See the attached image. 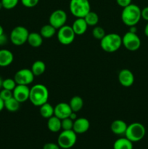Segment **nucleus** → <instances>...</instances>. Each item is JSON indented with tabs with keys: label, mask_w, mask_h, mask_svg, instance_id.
I'll return each mask as SVG.
<instances>
[{
	"label": "nucleus",
	"mask_w": 148,
	"mask_h": 149,
	"mask_svg": "<svg viewBox=\"0 0 148 149\" xmlns=\"http://www.w3.org/2000/svg\"><path fill=\"white\" fill-rule=\"evenodd\" d=\"M49 99V90L42 84H37L30 88L29 100L35 106H41L47 103Z\"/></svg>",
	"instance_id": "obj_1"
},
{
	"label": "nucleus",
	"mask_w": 148,
	"mask_h": 149,
	"mask_svg": "<svg viewBox=\"0 0 148 149\" xmlns=\"http://www.w3.org/2000/svg\"><path fill=\"white\" fill-rule=\"evenodd\" d=\"M141 18V9L136 4L131 3L129 6L123 8L121 13V20L126 26L129 27L136 26Z\"/></svg>",
	"instance_id": "obj_2"
},
{
	"label": "nucleus",
	"mask_w": 148,
	"mask_h": 149,
	"mask_svg": "<svg viewBox=\"0 0 148 149\" xmlns=\"http://www.w3.org/2000/svg\"><path fill=\"white\" fill-rule=\"evenodd\" d=\"M122 46V37L115 33L106 34L100 40V47L103 51L113 53L118 50Z\"/></svg>",
	"instance_id": "obj_3"
},
{
	"label": "nucleus",
	"mask_w": 148,
	"mask_h": 149,
	"mask_svg": "<svg viewBox=\"0 0 148 149\" xmlns=\"http://www.w3.org/2000/svg\"><path fill=\"white\" fill-rule=\"evenodd\" d=\"M145 134L146 129L145 126L139 122H133L128 125L124 135L132 143H135L143 139Z\"/></svg>",
	"instance_id": "obj_4"
},
{
	"label": "nucleus",
	"mask_w": 148,
	"mask_h": 149,
	"mask_svg": "<svg viewBox=\"0 0 148 149\" xmlns=\"http://www.w3.org/2000/svg\"><path fill=\"white\" fill-rule=\"evenodd\" d=\"M69 8L71 13L75 17H84L91 11V5L89 0H71Z\"/></svg>",
	"instance_id": "obj_5"
},
{
	"label": "nucleus",
	"mask_w": 148,
	"mask_h": 149,
	"mask_svg": "<svg viewBox=\"0 0 148 149\" xmlns=\"http://www.w3.org/2000/svg\"><path fill=\"white\" fill-rule=\"evenodd\" d=\"M77 141V134L73 130H62L57 138V144L60 148L68 149L74 146Z\"/></svg>",
	"instance_id": "obj_6"
},
{
	"label": "nucleus",
	"mask_w": 148,
	"mask_h": 149,
	"mask_svg": "<svg viewBox=\"0 0 148 149\" xmlns=\"http://www.w3.org/2000/svg\"><path fill=\"white\" fill-rule=\"evenodd\" d=\"M29 31L26 27L17 26L10 33V41L15 46H21L27 42Z\"/></svg>",
	"instance_id": "obj_7"
},
{
	"label": "nucleus",
	"mask_w": 148,
	"mask_h": 149,
	"mask_svg": "<svg viewBox=\"0 0 148 149\" xmlns=\"http://www.w3.org/2000/svg\"><path fill=\"white\" fill-rule=\"evenodd\" d=\"M122 45L129 51H136L141 47V39L136 33L127 31L122 37Z\"/></svg>",
	"instance_id": "obj_8"
},
{
	"label": "nucleus",
	"mask_w": 148,
	"mask_h": 149,
	"mask_svg": "<svg viewBox=\"0 0 148 149\" xmlns=\"http://www.w3.org/2000/svg\"><path fill=\"white\" fill-rule=\"evenodd\" d=\"M57 39L59 43L63 45H69L73 42L75 34L72 27L65 25L57 31Z\"/></svg>",
	"instance_id": "obj_9"
},
{
	"label": "nucleus",
	"mask_w": 148,
	"mask_h": 149,
	"mask_svg": "<svg viewBox=\"0 0 148 149\" xmlns=\"http://www.w3.org/2000/svg\"><path fill=\"white\" fill-rule=\"evenodd\" d=\"M34 77L35 76L33 75L31 70L28 68H22L15 73L13 79L17 84L28 86L33 82Z\"/></svg>",
	"instance_id": "obj_10"
},
{
	"label": "nucleus",
	"mask_w": 148,
	"mask_h": 149,
	"mask_svg": "<svg viewBox=\"0 0 148 149\" xmlns=\"http://www.w3.org/2000/svg\"><path fill=\"white\" fill-rule=\"evenodd\" d=\"M68 19L66 13L62 10H56L51 13L49 17V23L57 30L65 26Z\"/></svg>",
	"instance_id": "obj_11"
},
{
	"label": "nucleus",
	"mask_w": 148,
	"mask_h": 149,
	"mask_svg": "<svg viewBox=\"0 0 148 149\" xmlns=\"http://www.w3.org/2000/svg\"><path fill=\"white\" fill-rule=\"evenodd\" d=\"M13 97L16 99L20 103H24L29 100L30 88L27 85L17 84L15 88L13 90Z\"/></svg>",
	"instance_id": "obj_12"
},
{
	"label": "nucleus",
	"mask_w": 148,
	"mask_h": 149,
	"mask_svg": "<svg viewBox=\"0 0 148 149\" xmlns=\"http://www.w3.org/2000/svg\"><path fill=\"white\" fill-rule=\"evenodd\" d=\"M118 81L123 87H130L131 86L133 85L134 82V76L133 74L129 69H122L119 72Z\"/></svg>",
	"instance_id": "obj_13"
},
{
	"label": "nucleus",
	"mask_w": 148,
	"mask_h": 149,
	"mask_svg": "<svg viewBox=\"0 0 148 149\" xmlns=\"http://www.w3.org/2000/svg\"><path fill=\"white\" fill-rule=\"evenodd\" d=\"M55 109V116L60 119L61 120L65 118H68L72 113L69 103H59L54 107Z\"/></svg>",
	"instance_id": "obj_14"
},
{
	"label": "nucleus",
	"mask_w": 148,
	"mask_h": 149,
	"mask_svg": "<svg viewBox=\"0 0 148 149\" xmlns=\"http://www.w3.org/2000/svg\"><path fill=\"white\" fill-rule=\"evenodd\" d=\"M90 127L89 121L84 117L77 118L73 122V130L76 134H84L89 130Z\"/></svg>",
	"instance_id": "obj_15"
},
{
	"label": "nucleus",
	"mask_w": 148,
	"mask_h": 149,
	"mask_svg": "<svg viewBox=\"0 0 148 149\" xmlns=\"http://www.w3.org/2000/svg\"><path fill=\"white\" fill-rule=\"evenodd\" d=\"M88 26H89L87 25L84 17H78L74 20L71 27H72L75 34L80 36V35L84 34L86 32Z\"/></svg>",
	"instance_id": "obj_16"
},
{
	"label": "nucleus",
	"mask_w": 148,
	"mask_h": 149,
	"mask_svg": "<svg viewBox=\"0 0 148 149\" xmlns=\"http://www.w3.org/2000/svg\"><path fill=\"white\" fill-rule=\"evenodd\" d=\"M127 127L128 125L123 120L116 119L112 122L111 125H110V130L115 135H125Z\"/></svg>",
	"instance_id": "obj_17"
},
{
	"label": "nucleus",
	"mask_w": 148,
	"mask_h": 149,
	"mask_svg": "<svg viewBox=\"0 0 148 149\" xmlns=\"http://www.w3.org/2000/svg\"><path fill=\"white\" fill-rule=\"evenodd\" d=\"M14 60L12 52L7 49H0V67H7L12 64Z\"/></svg>",
	"instance_id": "obj_18"
},
{
	"label": "nucleus",
	"mask_w": 148,
	"mask_h": 149,
	"mask_svg": "<svg viewBox=\"0 0 148 149\" xmlns=\"http://www.w3.org/2000/svg\"><path fill=\"white\" fill-rule=\"evenodd\" d=\"M43 39L44 38L42 37L40 33L31 32V33H29L27 42L32 47L37 48L41 46L42 43H43Z\"/></svg>",
	"instance_id": "obj_19"
},
{
	"label": "nucleus",
	"mask_w": 148,
	"mask_h": 149,
	"mask_svg": "<svg viewBox=\"0 0 148 149\" xmlns=\"http://www.w3.org/2000/svg\"><path fill=\"white\" fill-rule=\"evenodd\" d=\"M47 127L49 131L52 132H57L62 130L61 127V119L54 115L49 118L47 121Z\"/></svg>",
	"instance_id": "obj_20"
},
{
	"label": "nucleus",
	"mask_w": 148,
	"mask_h": 149,
	"mask_svg": "<svg viewBox=\"0 0 148 149\" xmlns=\"http://www.w3.org/2000/svg\"><path fill=\"white\" fill-rule=\"evenodd\" d=\"M39 109V113H40L41 116L44 119H49V118L52 117L55 115V109L54 107L47 102V103H44V104L41 105Z\"/></svg>",
	"instance_id": "obj_21"
},
{
	"label": "nucleus",
	"mask_w": 148,
	"mask_h": 149,
	"mask_svg": "<svg viewBox=\"0 0 148 149\" xmlns=\"http://www.w3.org/2000/svg\"><path fill=\"white\" fill-rule=\"evenodd\" d=\"M69 106L72 111L77 113L82 109L83 106H84V100H83L82 97L80 96H73L70 100Z\"/></svg>",
	"instance_id": "obj_22"
},
{
	"label": "nucleus",
	"mask_w": 148,
	"mask_h": 149,
	"mask_svg": "<svg viewBox=\"0 0 148 149\" xmlns=\"http://www.w3.org/2000/svg\"><path fill=\"white\" fill-rule=\"evenodd\" d=\"M113 149H133V143L126 137L119 138L115 141Z\"/></svg>",
	"instance_id": "obj_23"
},
{
	"label": "nucleus",
	"mask_w": 148,
	"mask_h": 149,
	"mask_svg": "<svg viewBox=\"0 0 148 149\" xmlns=\"http://www.w3.org/2000/svg\"><path fill=\"white\" fill-rule=\"evenodd\" d=\"M30 70L35 77H39L42 75L46 71L45 63L42 61H36L32 64Z\"/></svg>",
	"instance_id": "obj_24"
},
{
	"label": "nucleus",
	"mask_w": 148,
	"mask_h": 149,
	"mask_svg": "<svg viewBox=\"0 0 148 149\" xmlns=\"http://www.w3.org/2000/svg\"><path fill=\"white\" fill-rule=\"evenodd\" d=\"M57 29L55 27L49 24L44 25L41 27L40 30V34L41 35V36L45 39H49V38H52V36H54L56 33Z\"/></svg>",
	"instance_id": "obj_25"
},
{
	"label": "nucleus",
	"mask_w": 148,
	"mask_h": 149,
	"mask_svg": "<svg viewBox=\"0 0 148 149\" xmlns=\"http://www.w3.org/2000/svg\"><path fill=\"white\" fill-rule=\"evenodd\" d=\"M20 103L15 97H11L4 101V108L10 112L17 111L20 109Z\"/></svg>",
	"instance_id": "obj_26"
},
{
	"label": "nucleus",
	"mask_w": 148,
	"mask_h": 149,
	"mask_svg": "<svg viewBox=\"0 0 148 149\" xmlns=\"http://www.w3.org/2000/svg\"><path fill=\"white\" fill-rule=\"evenodd\" d=\"M89 26H96L99 22V16L95 12L89 11L84 17Z\"/></svg>",
	"instance_id": "obj_27"
},
{
	"label": "nucleus",
	"mask_w": 148,
	"mask_h": 149,
	"mask_svg": "<svg viewBox=\"0 0 148 149\" xmlns=\"http://www.w3.org/2000/svg\"><path fill=\"white\" fill-rule=\"evenodd\" d=\"M105 35V31L104 30L103 28L98 26H94V28L92 30V36H94V39H98V40H101Z\"/></svg>",
	"instance_id": "obj_28"
},
{
	"label": "nucleus",
	"mask_w": 148,
	"mask_h": 149,
	"mask_svg": "<svg viewBox=\"0 0 148 149\" xmlns=\"http://www.w3.org/2000/svg\"><path fill=\"white\" fill-rule=\"evenodd\" d=\"M16 85H17V84H16L14 79L7 78V79H3L2 81L3 89H6V90H11V91H13V90L15 88Z\"/></svg>",
	"instance_id": "obj_29"
},
{
	"label": "nucleus",
	"mask_w": 148,
	"mask_h": 149,
	"mask_svg": "<svg viewBox=\"0 0 148 149\" xmlns=\"http://www.w3.org/2000/svg\"><path fill=\"white\" fill-rule=\"evenodd\" d=\"M73 122L72 119L68 118H65L61 120V127H62V130H73Z\"/></svg>",
	"instance_id": "obj_30"
},
{
	"label": "nucleus",
	"mask_w": 148,
	"mask_h": 149,
	"mask_svg": "<svg viewBox=\"0 0 148 149\" xmlns=\"http://www.w3.org/2000/svg\"><path fill=\"white\" fill-rule=\"evenodd\" d=\"M3 8L6 10H12L17 5L19 0H1Z\"/></svg>",
	"instance_id": "obj_31"
},
{
	"label": "nucleus",
	"mask_w": 148,
	"mask_h": 149,
	"mask_svg": "<svg viewBox=\"0 0 148 149\" xmlns=\"http://www.w3.org/2000/svg\"><path fill=\"white\" fill-rule=\"evenodd\" d=\"M13 97L12 91L9 90H6V89H3L0 91V97L4 101L8 100V99L11 98Z\"/></svg>",
	"instance_id": "obj_32"
},
{
	"label": "nucleus",
	"mask_w": 148,
	"mask_h": 149,
	"mask_svg": "<svg viewBox=\"0 0 148 149\" xmlns=\"http://www.w3.org/2000/svg\"><path fill=\"white\" fill-rule=\"evenodd\" d=\"M22 4L27 8L34 7L39 4V0H20Z\"/></svg>",
	"instance_id": "obj_33"
},
{
	"label": "nucleus",
	"mask_w": 148,
	"mask_h": 149,
	"mask_svg": "<svg viewBox=\"0 0 148 149\" xmlns=\"http://www.w3.org/2000/svg\"><path fill=\"white\" fill-rule=\"evenodd\" d=\"M131 1L132 0H116V2H117L118 5L124 8L131 4Z\"/></svg>",
	"instance_id": "obj_34"
},
{
	"label": "nucleus",
	"mask_w": 148,
	"mask_h": 149,
	"mask_svg": "<svg viewBox=\"0 0 148 149\" xmlns=\"http://www.w3.org/2000/svg\"><path fill=\"white\" fill-rule=\"evenodd\" d=\"M43 149H60V147L58 144L54 143H47L44 145Z\"/></svg>",
	"instance_id": "obj_35"
},
{
	"label": "nucleus",
	"mask_w": 148,
	"mask_h": 149,
	"mask_svg": "<svg viewBox=\"0 0 148 149\" xmlns=\"http://www.w3.org/2000/svg\"><path fill=\"white\" fill-rule=\"evenodd\" d=\"M141 16L142 18L148 22V7H145L141 10Z\"/></svg>",
	"instance_id": "obj_36"
},
{
	"label": "nucleus",
	"mask_w": 148,
	"mask_h": 149,
	"mask_svg": "<svg viewBox=\"0 0 148 149\" xmlns=\"http://www.w3.org/2000/svg\"><path fill=\"white\" fill-rule=\"evenodd\" d=\"M7 41H8V39H7V36L4 33L0 35V46H3V45H6Z\"/></svg>",
	"instance_id": "obj_37"
},
{
	"label": "nucleus",
	"mask_w": 148,
	"mask_h": 149,
	"mask_svg": "<svg viewBox=\"0 0 148 149\" xmlns=\"http://www.w3.org/2000/svg\"><path fill=\"white\" fill-rule=\"evenodd\" d=\"M69 118H70V119H72L73 121H75V119H77V115H76V113H75V112H73V111L72 113H71V115H70Z\"/></svg>",
	"instance_id": "obj_38"
},
{
	"label": "nucleus",
	"mask_w": 148,
	"mask_h": 149,
	"mask_svg": "<svg viewBox=\"0 0 148 149\" xmlns=\"http://www.w3.org/2000/svg\"><path fill=\"white\" fill-rule=\"evenodd\" d=\"M4 109V101L0 97V111Z\"/></svg>",
	"instance_id": "obj_39"
},
{
	"label": "nucleus",
	"mask_w": 148,
	"mask_h": 149,
	"mask_svg": "<svg viewBox=\"0 0 148 149\" xmlns=\"http://www.w3.org/2000/svg\"><path fill=\"white\" fill-rule=\"evenodd\" d=\"M130 28V29H129V31H131V32H132V33H136V26H131V27H129Z\"/></svg>",
	"instance_id": "obj_40"
},
{
	"label": "nucleus",
	"mask_w": 148,
	"mask_h": 149,
	"mask_svg": "<svg viewBox=\"0 0 148 149\" xmlns=\"http://www.w3.org/2000/svg\"><path fill=\"white\" fill-rule=\"evenodd\" d=\"M144 33H145V36H147V37H148V22H147V23L146 26H145V30H144Z\"/></svg>",
	"instance_id": "obj_41"
},
{
	"label": "nucleus",
	"mask_w": 148,
	"mask_h": 149,
	"mask_svg": "<svg viewBox=\"0 0 148 149\" xmlns=\"http://www.w3.org/2000/svg\"><path fill=\"white\" fill-rule=\"evenodd\" d=\"M3 33H4V29H3L2 26L0 25V35L3 34Z\"/></svg>",
	"instance_id": "obj_42"
},
{
	"label": "nucleus",
	"mask_w": 148,
	"mask_h": 149,
	"mask_svg": "<svg viewBox=\"0 0 148 149\" xmlns=\"http://www.w3.org/2000/svg\"><path fill=\"white\" fill-rule=\"evenodd\" d=\"M2 81L3 79L0 77V90H1V88H2Z\"/></svg>",
	"instance_id": "obj_43"
},
{
	"label": "nucleus",
	"mask_w": 148,
	"mask_h": 149,
	"mask_svg": "<svg viewBox=\"0 0 148 149\" xmlns=\"http://www.w3.org/2000/svg\"><path fill=\"white\" fill-rule=\"evenodd\" d=\"M2 4H1V1H0V9H1V8H2Z\"/></svg>",
	"instance_id": "obj_44"
}]
</instances>
